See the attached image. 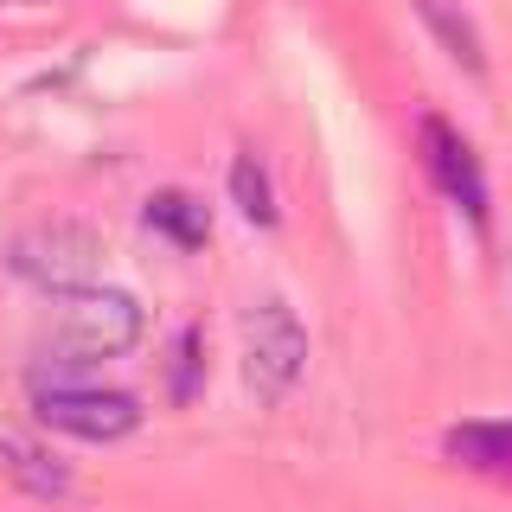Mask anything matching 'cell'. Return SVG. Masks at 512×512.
Segmentation results:
<instances>
[{
  "label": "cell",
  "instance_id": "cell-6",
  "mask_svg": "<svg viewBox=\"0 0 512 512\" xmlns=\"http://www.w3.org/2000/svg\"><path fill=\"white\" fill-rule=\"evenodd\" d=\"M448 461L461 468H480V474H512V423H455L442 436Z\"/></svg>",
  "mask_w": 512,
  "mask_h": 512
},
{
  "label": "cell",
  "instance_id": "cell-4",
  "mask_svg": "<svg viewBox=\"0 0 512 512\" xmlns=\"http://www.w3.org/2000/svg\"><path fill=\"white\" fill-rule=\"evenodd\" d=\"M96 256H103V244H96V231H84V224H32V231H20L7 244V263L20 269L26 282L52 288V295H64V288H84L96 276Z\"/></svg>",
  "mask_w": 512,
  "mask_h": 512
},
{
  "label": "cell",
  "instance_id": "cell-7",
  "mask_svg": "<svg viewBox=\"0 0 512 512\" xmlns=\"http://www.w3.org/2000/svg\"><path fill=\"white\" fill-rule=\"evenodd\" d=\"M416 13L429 20V32L442 39V52L461 64V71H487V52H480V32H474V20L455 7V0H410Z\"/></svg>",
  "mask_w": 512,
  "mask_h": 512
},
{
  "label": "cell",
  "instance_id": "cell-2",
  "mask_svg": "<svg viewBox=\"0 0 512 512\" xmlns=\"http://www.w3.org/2000/svg\"><path fill=\"white\" fill-rule=\"evenodd\" d=\"M32 410L45 429H64L77 442H122L141 423V404L128 391H96L71 378H32Z\"/></svg>",
  "mask_w": 512,
  "mask_h": 512
},
{
  "label": "cell",
  "instance_id": "cell-5",
  "mask_svg": "<svg viewBox=\"0 0 512 512\" xmlns=\"http://www.w3.org/2000/svg\"><path fill=\"white\" fill-rule=\"evenodd\" d=\"M423 154H429V173H436V186H442L474 224H487V173H480L474 148H468V141H461L442 116L423 122Z\"/></svg>",
  "mask_w": 512,
  "mask_h": 512
},
{
  "label": "cell",
  "instance_id": "cell-1",
  "mask_svg": "<svg viewBox=\"0 0 512 512\" xmlns=\"http://www.w3.org/2000/svg\"><path fill=\"white\" fill-rule=\"evenodd\" d=\"M141 340V308L128 295H116V288H64L52 320H45L39 333V359L45 365H64V372H90V365L116 359V352H128Z\"/></svg>",
  "mask_w": 512,
  "mask_h": 512
},
{
  "label": "cell",
  "instance_id": "cell-3",
  "mask_svg": "<svg viewBox=\"0 0 512 512\" xmlns=\"http://www.w3.org/2000/svg\"><path fill=\"white\" fill-rule=\"evenodd\" d=\"M301 365H308V333H301L295 308L256 301L244 314V384L263 404H276V397H288V384L301 378Z\"/></svg>",
  "mask_w": 512,
  "mask_h": 512
},
{
  "label": "cell",
  "instance_id": "cell-8",
  "mask_svg": "<svg viewBox=\"0 0 512 512\" xmlns=\"http://www.w3.org/2000/svg\"><path fill=\"white\" fill-rule=\"evenodd\" d=\"M148 224L160 237H173L180 250H199L205 231H212V218H205V205L192 199V192H154V199H148Z\"/></svg>",
  "mask_w": 512,
  "mask_h": 512
},
{
  "label": "cell",
  "instance_id": "cell-10",
  "mask_svg": "<svg viewBox=\"0 0 512 512\" xmlns=\"http://www.w3.org/2000/svg\"><path fill=\"white\" fill-rule=\"evenodd\" d=\"M231 199L250 224H276V192H269V173L256 167V154L231 160Z\"/></svg>",
  "mask_w": 512,
  "mask_h": 512
},
{
  "label": "cell",
  "instance_id": "cell-9",
  "mask_svg": "<svg viewBox=\"0 0 512 512\" xmlns=\"http://www.w3.org/2000/svg\"><path fill=\"white\" fill-rule=\"evenodd\" d=\"M0 455H7V474L20 480L26 493H71V468H58L45 448H32V442H20V436H0Z\"/></svg>",
  "mask_w": 512,
  "mask_h": 512
}]
</instances>
